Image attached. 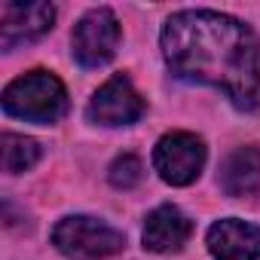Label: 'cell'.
Masks as SVG:
<instances>
[{
	"mask_svg": "<svg viewBox=\"0 0 260 260\" xmlns=\"http://www.w3.org/2000/svg\"><path fill=\"white\" fill-rule=\"evenodd\" d=\"M190 233L193 223L178 205H159L144 220V248L153 254H172L187 245Z\"/></svg>",
	"mask_w": 260,
	"mask_h": 260,
	"instance_id": "obj_9",
	"label": "cell"
},
{
	"mask_svg": "<svg viewBox=\"0 0 260 260\" xmlns=\"http://www.w3.org/2000/svg\"><path fill=\"white\" fill-rule=\"evenodd\" d=\"M4 110L25 122L52 125L68 113V89L52 71H28L4 89Z\"/></svg>",
	"mask_w": 260,
	"mask_h": 260,
	"instance_id": "obj_2",
	"label": "cell"
},
{
	"mask_svg": "<svg viewBox=\"0 0 260 260\" xmlns=\"http://www.w3.org/2000/svg\"><path fill=\"white\" fill-rule=\"evenodd\" d=\"M205 144L193 132H169L153 147V169L172 187H187L202 175Z\"/></svg>",
	"mask_w": 260,
	"mask_h": 260,
	"instance_id": "obj_5",
	"label": "cell"
},
{
	"mask_svg": "<svg viewBox=\"0 0 260 260\" xmlns=\"http://www.w3.org/2000/svg\"><path fill=\"white\" fill-rule=\"evenodd\" d=\"M0 147H4V172H10V175H22V172L34 169L40 159V144L34 138L16 135V132H7L0 138Z\"/></svg>",
	"mask_w": 260,
	"mask_h": 260,
	"instance_id": "obj_11",
	"label": "cell"
},
{
	"mask_svg": "<svg viewBox=\"0 0 260 260\" xmlns=\"http://www.w3.org/2000/svg\"><path fill=\"white\" fill-rule=\"evenodd\" d=\"M205 245L214 260H260V226L239 217H223L208 226Z\"/></svg>",
	"mask_w": 260,
	"mask_h": 260,
	"instance_id": "obj_8",
	"label": "cell"
},
{
	"mask_svg": "<svg viewBox=\"0 0 260 260\" xmlns=\"http://www.w3.org/2000/svg\"><path fill=\"white\" fill-rule=\"evenodd\" d=\"M141 175H144V166H141V159H138V156H132V153L116 156V159H113V166H110V172H107L110 184H113V187H119V190L135 187V184L141 181Z\"/></svg>",
	"mask_w": 260,
	"mask_h": 260,
	"instance_id": "obj_12",
	"label": "cell"
},
{
	"mask_svg": "<svg viewBox=\"0 0 260 260\" xmlns=\"http://www.w3.org/2000/svg\"><path fill=\"white\" fill-rule=\"evenodd\" d=\"M144 113H147V104H144V98L138 95V89L132 86V80H128L125 74L110 77V80L92 95V101H89V107H86L89 122L107 125V128L132 125V122H138Z\"/></svg>",
	"mask_w": 260,
	"mask_h": 260,
	"instance_id": "obj_6",
	"label": "cell"
},
{
	"mask_svg": "<svg viewBox=\"0 0 260 260\" xmlns=\"http://www.w3.org/2000/svg\"><path fill=\"white\" fill-rule=\"evenodd\" d=\"M159 46L175 77L220 89L239 110L260 107V37L251 25L214 10H181L166 19Z\"/></svg>",
	"mask_w": 260,
	"mask_h": 260,
	"instance_id": "obj_1",
	"label": "cell"
},
{
	"mask_svg": "<svg viewBox=\"0 0 260 260\" xmlns=\"http://www.w3.org/2000/svg\"><path fill=\"white\" fill-rule=\"evenodd\" d=\"M119 22L113 16V10L107 7H95L89 10L77 25H74V34H71V52L77 58L80 68H104L113 55H116V46H119Z\"/></svg>",
	"mask_w": 260,
	"mask_h": 260,
	"instance_id": "obj_4",
	"label": "cell"
},
{
	"mask_svg": "<svg viewBox=\"0 0 260 260\" xmlns=\"http://www.w3.org/2000/svg\"><path fill=\"white\" fill-rule=\"evenodd\" d=\"M220 190L226 196H251L260 190V147H236L220 166Z\"/></svg>",
	"mask_w": 260,
	"mask_h": 260,
	"instance_id": "obj_10",
	"label": "cell"
},
{
	"mask_svg": "<svg viewBox=\"0 0 260 260\" xmlns=\"http://www.w3.org/2000/svg\"><path fill=\"white\" fill-rule=\"evenodd\" d=\"M52 245L68 260H104L125 248V236L98 217L71 214L52 226Z\"/></svg>",
	"mask_w": 260,
	"mask_h": 260,
	"instance_id": "obj_3",
	"label": "cell"
},
{
	"mask_svg": "<svg viewBox=\"0 0 260 260\" xmlns=\"http://www.w3.org/2000/svg\"><path fill=\"white\" fill-rule=\"evenodd\" d=\"M55 7L52 4H4L0 7V46L13 52L16 46L34 43L52 31Z\"/></svg>",
	"mask_w": 260,
	"mask_h": 260,
	"instance_id": "obj_7",
	"label": "cell"
}]
</instances>
